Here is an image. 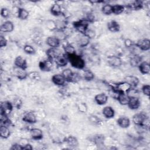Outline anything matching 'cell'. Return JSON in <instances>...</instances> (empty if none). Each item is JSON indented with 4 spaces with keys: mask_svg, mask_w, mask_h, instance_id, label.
Segmentation results:
<instances>
[{
    "mask_svg": "<svg viewBox=\"0 0 150 150\" xmlns=\"http://www.w3.org/2000/svg\"><path fill=\"white\" fill-rule=\"evenodd\" d=\"M52 81L55 85L58 86H64L66 81L62 74H56L53 75L52 77Z\"/></svg>",
    "mask_w": 150,
    "mask_h": 150,
    "instance_id": "8fae6325",
    "label": "cell"
},
{
    "mask_svg": "<svg viewBox=\"0 0 150 150\" xmlns=\"http://www.w3.org/2000/svg\"><path fill=\"white\" fill-rule=\"evenodd\" d=\"M146 118H148V117L145 114L139 112L135 114L132 117V122L135 125H141L144 124Z\"/></svg>",
    "mask_w": 150,
    "mask_h": 150,
    "instance_id": "8992f818",
    "label": "cell"
},
{
    "mask_svg": "<svg viewBox=\"0 0 150 150\" xmlns=\"http://www.w3.org/2000/svg\"><path fill=\"white\" fill-rule=\"evenodd\" d=\"M67 57L68 60L70 63L72 67L78 69H83L84 67L85 62L80 56L76 53L67 56Z\"/></svg>",
    "mask_w": 150,
    "mask_h": 150,
    "instance_id": "6da1fadb",
    "label": "cell"
},
{
    "mask_svg": "<svg viewBox=\"0 0 150 150\" xmlns=\"http://www.w3.org/2000/svg\"><path fill=\"white\" fill-rule=\"evenodd\" d=\"M64 51L67 56L76 54V49L73 46L70 44H67L64 46Z\"/></svg>",
    "mask_w": 150,
    "mask_h": 150,
    "instance_id": "d6a6232c",
    "label": "cell"
},
{
    "mask_svg": "<svg viewBox=\"0 0 150 150\" xmlns=\"http://www.w3.org/2000/svg\"><path fill=\"white\" fill-rule=\"evenodd\" d=\"M135 45L139 49L143 51H147L150 49V40L146 38L141 39L137 42Z\"/></svg>",
    "mask_w": 150,
    "mask_h": 150,
    "instance_id": "277c9868",
    "label": "cell"
},
{
    "mask_svg": "<svg viewBox=\"0 0 150 150\" xmlns=\"http://www.w3.org/2000/svg\"><path fill=\"white\" fill-rule=\"evenodd\" d=\"M14 29L13 23L11 21H6L3 23L0 28V30L2 32H11Z\"/></svg>",
    "mask_w": 150,
    "mask_h": 150,
    "instance_id": "5bb4252c",
    "label": "cell"
},
{
    "mask_svg": "<svg viewBox=\"0 0 150 150\" xmlns=\"http://www.w3.org/2000/svg\"><path fill=\"white\" fill-rule=\"evenodd\" d=\"M30 134L32 138L35 140L41 139L43 138V132L39 128H32L30 131Z\"/></svg>",
    "mask_w": 150,
    "mask_h": 150,
    "instance_id": "ffe728a7",
    "label": "cell"
},
{
    "mask_svg": "<svg viewBox=\"0 0 150 150\" xmlns=\"http://www.w3.org/2000/svg\"><path fill=\"white\" fill-rule=\"evenodd\" d=\"M94 100L98 105H104L108 101V97L105 94L100 93L97 94L94 97Z\"/></svg>",
    "mask_w": 150,
    "mask_h": 150,
    "instance_id": "d6986e66",
    "label": "cell"
},
{
    "mask_svg": "<svg viewBox=\"0 0 150 150\" xmlns=\"http://www.w3.org/2000/svg\"><path fill=\"white\" fill-rule=\"evenodd\" d=\"M77 109L80 112L82 113H85L87 111V106L85 103H80L77 105Z\"/></svg>",
    "mask_w": 150,
    "mask_h": 150,
    "instance_id": "f6af8a7d",
    "label": "cell"
},
{
    "mask_svg": "<svg viewBox=\"0 0 150 150\" xmlns=\"http://www.w3.org/2000/svg\"><path fill=\"white\" fill-rule=\"evenodd\" d=\"M29 15V12L25 9L21 8H18L17 16L19 19L22 20H25L28 18Z\"/></svg>",
    "mask_w": 150,
    "mask_h": 150,
    "instance_id": "1f68e13d",
    "label": "cell"
},
{
    "mask_svg": "<svg viewBox=\"0 0 150 150\" xmlns=\"http://www.w3.org/2000/svg\"><path fill=\"white\" fill-rule=\"evenodd\" d=\"M92 140L96 144L100 145L103 144L104 137V135H103L97 134V135H94V137H93Z\"/></svg>",
    "mask_w": 150,
    "mask_h": 150,
    "instance_id": "e575fe53",
    "label": "cell"
},
{
    "mask_svg": "<svg viewBox=\"0 0 150 150\" xmlns=\"http://www.w3.org/2000/svg\"><path fill=\"white\" fill-rule=\"evenodd\" d=\"M83 78L86 81H91L94 78V74L91 70H86L84 71Z\"/></svg>",
    "mask_w": 150,
    "mask_h": 150,
    "instance_id": "ab89813d",
    "label": "cell"
},
{
    "mask_svg": "<svg viewBox=\"0 0 150 150\" xmlns=\"http://www.w3.org/2000/svg\"><path fill=\"white\" fill-rule=\"evenodd\" d=\"M65 141L67 144L71 147L77 146L79 144L77 138L73 136H69L68 137L66 138Z\"/></svg>",
    "mask_w": 150,
    "mask_h": 150,
    "instance_id": "f546056e",
    "label": "cell"
},
{
    "mask_svg": "<svg viewBox=\"0 0 150 150\" xmlns=\"http://www.w3.org/2000/svg\"><path fill=\"white\" fill-rule=\"evenodd\" d=\"M24 52L28 54H33L35 53V50L34 47L30 45H26L23 47Z\"/></svg>",
    "mask_w": 150,
    "mask_h": 150,
    "instance_id": "7bdbcfd3",
    "label": "cell"
},
{
    "mask_svg": "<svg viewBox=\"0 0 150 150\" xmlns=\"http://www.w3.org/2000/svg\"><path fill=\"white\" fill-rule=\"evenodd\" d=\"M84 35H85L86 36H87L90 39L94 38L96 36V32L94 30H93L92 29H88Z\"/></svg>",
    "mask_w": 150,
    "mask_h": 150,
    "instance_id": "c3c4849f",
    "label": "cell"
},
{
    "mask_svg": "<svg viewBox=\"0 0 150 150\" xmlns=\"http://www.w3.org/2000/svg\"><path fill=\"white\" fill-rule=\"evenodd\" d=\"M56 30H64L67 28V21L64 19H57L55 21Z\"/></svg>",
    "mask_w": 150,
    "mask_h": 150,
    "instance_id": "f1b7e54d",
    "label": "cell"
},
{
    "mask_svg": "<svg viewBox=\"0 0 150 150\" xmlns=\"http://www.w3.org/2000/svg\"><path fill=\"white\" fill-rule=\"evenodd\" d=\"M124 45L126 47L130 48L133 46L134 43H133V42L130 39H126L124 40Z\"/></svg>",
    "mask_w": 150,
    "mask_h": 150,
    "instance_id": "816d5d0a",
    "label": "cell"
},
{
    "mask_svg": "<svg viewBox=\"0 0 150 150\" xmlns=\"http://www.w3.org/2000/svg\"><path fill=\"white\" fill-rule=\"evenodd\" d=\"M127 105L130 109L137 110L139 107V106L141 105V103H140L139 99L138 98L130 97Z\"/></svg>",
    "mask_w": 150,
    "mask_h": 150,
    "instance_id": "9a60e30c",
    "label": "cell"
},
{
    "mask_svg": "<svg viewBox=\"0 0 150 150\" xmlns=\"http://www.w3.org/2000/svg\"><path fill=\"white\" fill-rule=\"evenodd\" d=\"M60 41L55 36H49L46 39V43L50 47L56 48L60 45Z\"/></svg>",
    "mask_w": 150,
    "mask_h": 150,
    "instance_id": "44dd1931",
    "label": "cell"
},
{
    "mask_svg": "<svg viewBox=\"0 0 150 150\" xmlns=\"http://www.w3.org/2000/svg\"><path fill=\"white\" fill-rule=\"evenodd\" d=\"M14 64L16 67H21L26 69L27 68L26 60L21 56H17L14 61Z\"/></svg>",
    "mask_w": 150,
    "mask_h": 150,
    "instance_id": "2e32d148",
    "label": "cell"
},
{
    "mask_svg": "<svg viewBox=\"0 0 150 150\" xmlns=\"http://www.w3.org/2000/svg\"><path fill=\"white\" fill-rule=\"evenodd\" d=\"M62 74L64 77L66 81L71 82L74 73L70 69H64L62 73Z\"/></svg>",
    "mask_w": 150,
    "mask_h": 150,
    "instance_id": "83f0119b",
    "label": "cell"
},
{
    "mask_svg": "<svg viewBox=\"0 0 150 150\" xmlns=\"http://www.w3.org/2000/svg\"><path fill=\"white\" fill-rule=\"evenodd\" d=\"M117 124L122 128H127L130 125V120L127 117H120L117 120Z\"/></svg>",
    "mask_w": 150,
    "mask_h": 150,
    "instance_id": "ac0fdd59",
    "label": "cell"
},
{
    "mask_svg": "<svg viewBox=\"0 0 150 150\" xmlns=\"http://www.w3.org/2000/svg\"><path fill=\"white\" fill-rule=\"evenodd\" d=\"M7 45V40L6 39V38L1 35L0 36V47H3L6 46Z\"/></svg>",
    "mask_w": 150,
    "mask_h": 150,
    "instance_id": "f907efd6",
    "label": "cell"
},
{
    "mask_svg": "<svg viewBox=\"0 0 150 150\" xmlns=\"http://www.w3.org/2000/svg\"><path fill=\"white\" fill-rule=\"evenodd\" d=\"M50 12L54 16L60 15L62 13V10L61 6L57 3L54 4L50 8Z\"/></svg>",
    "mask_w": 150,
    "mask_h": 150,
    "instance_id": "484cf974",
    "label": "cell"
},
{
    "mask_svg": "<svg viewBox=\"0 0 150 150\" xmlns=\"http://www.w3.org/2000/svg\"><path fill=\"white\" fill-rule=\"evenodd\" d=\"M11 149H16V150H21L22 149V146L19 143L18 144H15L13 145H12V147L11 148Z\"/></svg>",
    "mask_w": 150,
    "mask_h": 150,
    "instance_id": "db71d44e",
    "label": "cell"
},
{
    "mask_svg": "<svg viewBox=\"0 0 150 150\" xmlns=\"http://www.w3.org/2000/svg\"><path fill=\"white\" fill-rule=\"evenodd\" d=\"M1 15L4 18H6L9 15V11L7 8H3L1 10Z\"/></svg>",
    "mask_w": 150,
    "mask_h": 150,
    "instance_id": "681fc988",
    "label": "cell"
},
{
    "mask_svg": "<svg viewBox=\"0 0 150 150\" xmlns=\"http://www.w3.org/2000/svg\"><path fill=\"white\" fill-rule=\"evenodd\" d=\"M80 79H81V77L80 76V75H79L78 73H74L73 76V79H72V80H71V82H73V83L77 82V81H79V80H80Z\"/></svg>",
    "mask_w": 150,
    "mask_h": 150,
    "instance_id": "f5cc1de1",
    "label": "cell"
},
{
    "mask_svg": "<svg viewBox=\"0 0 150 150\" xmlns=\"http://www.w3.org/2000/svg\"><path fill=\"white\" fill-rule=\"evenodd\" d=\"M142 91L143 94L146 96L150 95V86L149 84H145L142 87Z\"/></svg>",
    "mask_w": 150,
    "mask_h": 150,
    "instance_id": "7dc6e473",
    "label": "cell"
},
{
    "mask_svg": "<svg viewBox=\"0 0 150 150\" xmlns=\"http://www.w3.org/2000/svg\"><path fill=\"white\" fill-rule=\"evenodd\" d=\"M39 69L43 71H49L53 68V62L52 60L47 59L43 60H42L39 63Z\"/></svg>",
    "mask_w": 150,
    "mask_h": 150,
    "instance_id": "3957f363",
    "label": "cell"
},
{
    "mask_svg": "<svg viewBox=\"0 0 150 150\" xmlns=\"http://www.w3.org/2000/svg\"><path fill=\"white\" fill-rule=\"evenodd\" d=\"M129 97H137L138 98V92L134 88H131L127 93Z\"/></svg>",
    "mask_w": 150,
    "mask_h": 150,
    "instance_id": "bcb514c9",
    "label": "cell"
},
{
    "mask_svg": "<svg viewBox=\"0 0 150 150\" xmlns=\"http://www.w3.org/2000/svg\"><path fill=\"white\" fill-rule=\"evenodd\" d=\"M46 28L50 30H56V22L52 20H48L46 22Z\"/></svg>",
    "mask_w": 150,
    "mask_h": 150,
    "instance_id": "b9f144b4",
    "label": "cell"
},
{
    "mask_svg": "<svg viewBox=\"0 0 150 150\" xmlns=\"http://www.w3.org/2000/svg\"><path fill=\"white\" fill-rule=\"evenodd\" d=\"M138 69L139 71L143 74H147L150 72V66L146 62H141L138 65Z\"/></svg>",
    "mask_w": 150,
    "mask_h": 150,
    "instance_id": "603a6c76",
    "label": "cell"
},
{
    "mask_svg": "<svg viewBox=\"0 0 150 150\" xmlns=\"http://www.w3.org/2000/svg\"><path fill=\"white\" fill-rule=\"evenodd\" d=\"M88 23L86 19H82L73 22V26L79 32L84 35L88 29Z\"/></svg>",
    "mask_w": 150,
    "mask_h": 150,
    "instance_id": "7a4b0ae2",
    "label": "cell"
},
{
    "mask_svg": "<svg viewBox=\"0 0 150 150\" xmlns=\"http://www.w3.org/2000/svg\"><path fill=\"white\" fill-rule=\"evenodd\" d=\"M141 62V57L137 55V54H135L132 57H131V60H130V63L132 66H137L140 64V63Z\"/></svg>",
    "mask_w": 150,
    "mask_h": 150,
    "instance_id": "f35d334b",
    "label": "cell"
},
{
    "mask_svg": "<svg viewBox=\"0 0 150 150\" xmlns=\"http://www.w3.org/2000/svg\"><path fill=\"white\" fill-rule=\"evenodd\" d=\"M125 11L124 6L122 5H112V13L115 15H120Z\"/></svg>",
    "mask_w": 150,
    "mask_h": 150,
    "instance_id": "836d02e7",
    "label": "cell"
},
{
    "mask_svg": "<svg viewBox=\"0 0 150 150\" xmlns=\"http://www.w3.org/2000/svg\"><path fill=\"white\" fill-rule=\"evenodd\" d=\"M46 54L47 56V58L53 60L56 59L59 56L62 54L61 51L57 48L50 47L46 51Z\"/></svg>",
    "mask_w": 150,
    "mask_h": 150,
    "instance_id": "30bf717a",
    "label": "cell"
},
{
    "mask_svg": "<svg viewBox=\"0 0 150 150\" xmlns=\"http://www.w3.org/2000/svg\"><path fill=\"white\" fill-rule=\"evenodd\" d=\"M28 77L31 79L32 80H33V81H39L41 79L40 77V75L39 74V72L38 71H31V72H29L28 73Z\"/></svg>",
    "mask_w": 150,
    "mask_h": 150,
    "instance_id": "8d00e7d4",
    "label": "cell"
},
{
    "mask_svg": "<svg viewBox=\"0 0 150 150\" xmlns=\"http://www.w3.org/2000/svg\"><path fill=\"white\" fill-rule=\"evenodd\" d=\"M101 11L104 14L109 15L112 13V6L110 4H105L102 7Z\"/></svg>",
    "mask_w": 150,
    "mask_h": 150,
    "instance_id": "74e56055",
    "label": "cell"
},
{
    "mask_svg": "<svg viewBox=\"0 0 150 150\" xmlns=\"http://www.w3.org/2000/svg\"><path fill=\"white\" fill-rule=\"evenodd\" d=\"M103 115L107 118H111L114 117L115 112L114 109L110 106L105 107L102 111Z\"/></svg>",
    "mask_w": 150,
    "mask_h": 150,
    "instance_id": "cb8c5ba5",
    "label": "cell"
},
{
    "mask_svg": "<svg viewBox=\"0 0 150 150\" xmlns=\"http://www.w3.org/2000/svg\"><path fill=\"white\" fill-rule=\"evenodd\" d=\"M54 36L60 41H63L66 40L67 38V35H66V33L63 30H55Z\"/></svg>",
    "mask_w": 150,
    "mask_h": 150,
    "instance_id": "d590c367",
    "label": "cell"
},
{
    "mask_svg": "<svg viewBox=\"0 0 150 150\" xmlns=\"http://www.w3.org/2000/svg\"><path fill=\"white\" fill-rule=\"evenodd\" d=\"M77 43L80 47H86L89 44L90 39L87 36H86L85 35H82L78 38Z\"/></svg>",
    "mask_w": 150,
    "mask_h": 150,
    "instance_id": "d4e9b609",
    "label": "cell"
},
{
    "mask_svg": "<svg viewBox=\"0 0 150 150\" xmlns=\"http://www.w3.org/2000/svg\"><path fill=\"white\" fill-rule=\"evenodd\" d=\"M107 28L110 32H117L120 30V26L117 21L112 20L108 22Z\"/></svg>",
    "mask_w": 150,
    "mask_h": 150,
    "instance_id": "7402d4cb",
    "label": "cell"
},
{
    "mask_svg": "<svg viewBox=\"0 0 150 150\" xmlns=\"http://www.w3.org/2000/svg\"><path fill=\"white\" fill-rule=\"evenodd\" d=\"M56 65L59 67H64L67 65L69 60L66 54H62L54 60Z\"/></svg>",
    "mask_w": 150,
    "mask_h": 150,
    "instance_id": "7c38bea8",
    "label": "cell"
},
{
    "mask_svg": "<svg viewBox=\"0 0 150 150\" xmlns=\"http://www.w3.org/2000/svg\"><path fill=\"white\" fill-rule=\"evenodd\" d=\"M0 135L1 137L4 139L8 138L10 135H11V132L8 128V127L5 126V125H1L0 128Z\"/></svg>",
    "mask_w": 150,
    "mask_h": 150,
    "instance_id": "4dcf8cb0",
    "label": "cell"
},
{
    "mask_svg": "<svg viewBox=\"0 0 150 150\" xmlns=\"http://www.w3.org/2000/svg\"><path fill=\"white\" fill-rule=\"evenodd\" d=\"M12 108L13 105L11 102L8 101H3L1 104V114H4L8 115L12 111Z\"/></svg>",
    "mask_w": 150,
    "mask_h": 150,
    "instance_id": "9c48e42d",
    "label": "cell"
},
{
    "mask_svg": "<svg viewBox=\"0 0 150 150\" xmlns=\"http://www.w3.org/2000/svg\"><path fill=\"white\" fill-rule=\"evenodd\" d=\"M107 62L110 66L113 67H118L122 64V60L117 56H110L107 57Z\"/></svg>",
    "mask_w": 150,
    "mask_h": 150,
    "instance_id": "52a82bcc",
    "label": "cell"
},
{
    "mask_svg": "<svg viewBox=\"0 0 150 150\" xmlns=\"http://www.w3.org/2000/svg\"><path fill=\"white\" fill-rule=\"evenodd\" d=\"M129 98L130 97L128 96L127 93H120L117 100L118 101L120 104L122 105H125L128 104Z\"/></svg>",
    "mask_w": 150,
    "mask_h": 150,
    "instance_id": "4316f807",
    "label": "cell"
},
{
    "mask_svg": "<svg viewBox=\"0 0 150 150\" xmlns=\"http://www.w3.org/2000/svg\"><path fill=\"white\" fill-rule=\"evenodd\" d=\"M13 72L14 75L20 80H24L28 77V73L25 69L15 66L13 68Z\"/></svg>",
    "mask_w": 150,
    "mask_h": 150,
    "instance_id": "5b68a950",
    "label": "cell"
},
{
    "mask_svg": "<svg viewBox=\"0 0 150 150\" xmlns=\"http://www.w3.org/2000/svg\"><path fill=\"white\" fill-rule=\"evenodd\" d=\"M114 88L120 93H127L132 87L126 81L119 83L115 85Z\"/></svg>",
    "mask_w": 150,
    "mask_h": 150,
    "instance_id": "ba28073f",
    "label": "cell"
},
{
    "mask_svg": "<svg viewBox=\"0 0 150 150\" xmlns=\"http://www.w3.org/2000/svg\"><path fill=\"white\" fill-rule=\"evenodd\" d=\"M124 79H125V81L128 83L132 87H136L139 82V79L137 77L132 76V75L127 76Z\"/></svg>",
    "mask_w": 150,
    "mask_h": 150,
    "instance_id": "e0dca14e",
    "label": "cell"
},
{
    "mask_svg": "<svg viewBox=\"0 0 150 150\" xmlns=\"http://www.w3.org/2000/svg\"><path fill=\"white\" fill-rule=\"evenodd\" d=\"M22 120L23 121L29 124H33L36 122V115L32 112H27L25 113L22 117Z\"/></svg>",
    "mask_w": 150,
    "mask_h": 150,
    "instance_id": "4fadbf2b",
    "label": "cell"
},
{
    "mask_svg": "<svg viewBox=\"0 0 150 150\" xmlns=\"http://www.w3.org/2000/svg\"><path fill=\"white\" fill-rule=\"evenodd\" d=\"M143 6H144V4L142 1H135L132 4V5L129 6V8L130 9H133L134 10H139L142 8Z\"/></svg>",
    "mask_w": 150,
    "mask_h": 150,
    "instance_id": "60d3db41",
    "label": "cell"
},
{
    "mask_svg": "<svg viewBox=\"0 0 150 150\" xmlns=\"http://www.w3.org/2000/svg\"><path fill=\"white\" fill-rule=\"evenodd\" d=\"M88 120L90 121V122L94 125H98L101 122L100 119L95 115L90 116V117L88 118Z\"/></svg>",
    "mask_w": 150,
    "mask_h": 150,
    "instance_id": "ee69618b",
    "label": "cell"
},
{
    "mask_svg": "<svg viewBox=\"0 0 150 150\" xmlns=\"http://www.w3.org/2000/svg\"><path fill=\"white\" fill-rule=\"evenodd\" d=\"M33 149V147L32 146V145L29 144V143H28L27 144H26L25 146H23V149H26V150H30V149Z\"/></svg>",
    "mask_w": 150,
    "mask_h": 150,
    "instance_id": "11a10c76",
    "label": "cell"
}]
</instances>
